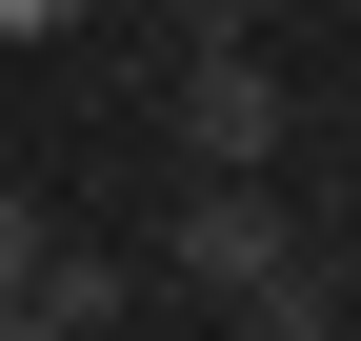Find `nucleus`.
Returning a JSON list of instances; mask_svg holds the SVG:
<instances>
[{
    "label": "nucleus",
    "mask_w": 361,
    "mask_h": 341,
    "mask_svg": "<svg viewBox=\"0 0 361 341\" xmlns=\"http://www.w3.org/2000/svg\"><path fill=\"white\" fill-rule=\"evenodd\" d=\"M161 120H180V161H201V181H261V161H281V80H261L241 40H221V61H180Z\"/></svg>",
    "instance_id": "f257e3e1"
},
{
    "label": "nucleus",
    "mask_w": 361,
    "mask_h": 341,
    "mask_svg": "<svg viewBox=\"0 0 361 341\" xmlns=\"http://www.w3.org/2000/svg\"><path fill=\"white\" fill-rule=\"evenodd\" d=\"M180 281H201V302H241V281H281L301 261V221H281V181H201L180 201V241H161Z\"/></svg>",
    "instance_id": "f03ea898"
},
{
    "label": "nucleus",
    "mask_w": 361,
    "mask_h": 341,
    "mask_svg": "<svg viewBox=\"0 0 361 341\" xmlns=\"http://www.w3.org/2000/svg\"><path fill=\"white\" fill-rule=\"evenodd\" d=\"M241 341H341V281H322V261H281V281H241Z\"/></svg>",
    "instance_id": "7ed1b4c3"
},
{
    "label": "nucleus",
    "mask_w": 361,
    "mask_h": 341,
    "mask_svg": "<svg viewBox=\"0 0 361 341\" xmlns=\"http://www.w3.org/2000/svg\"><path fill=\"white\" fill-rule=\"evenodd\" d=\"M40 261H61V221H40V201H20V181H0V302H20V281H40Z\"/></svg>",
    "instance_id": "20e7f679"
},
{
    "label": "nucleus",
    "mask_w": 361,
    "mask_h": 341,
    "mask_svg": "<svg viewBox=\"0 0 361 341\" xmlns=\"http://www.w3.org/2000/svg\"><path fill=\"white\" fill-rule=\"evenodd\" d=\"M0 341H80V321H61V302H40V281H20V302H0Z\"/></svg>",
    "instance_id": "39448f33"
},
{
    "label": "nucleus",
    "mask_w": 361,
    "mask_h": 341,
    "mask_svg": "<svg viewBox=\"0 0 361 341\" xmlns=\"http://www.w3.org/2000/svg\"><path fill=\"white\" fill-rule=\"evenodd\" d=\"M322 281H341V302H361V221H341V261H322Z\"/></svg>",
    "instance_id": "423d86ee"
}]
</instances>
